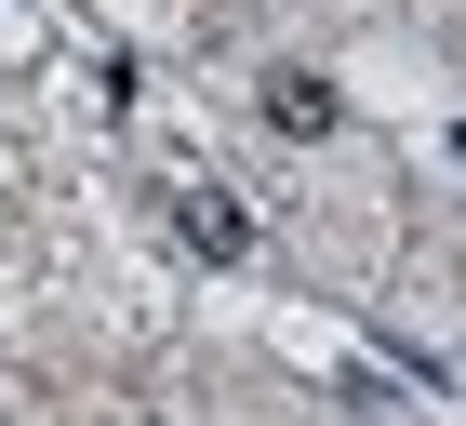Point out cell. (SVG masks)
<instances>
[{
  "mask_svg": "<svg viewBox=\"0 0 466 426\" xmlns=\"http://www.w3.org/2000/svg\"><path fill=\"white\" fill-rule=\"evenodd\" d=\"M160 213H174V240L200 253V267H253V213L227 200V187H200V174H187V187H160Z\"/></svg>",
  "mask_w": 466,
  "mask_h": 426,
  "instance_id": "cell-1",
  "label": "cell"
},
{
  "mask_svg": "<svg viewBox=\"0 0 466 426\" xmlns=\"http://www.w3.org/2000/svg\"><path fill=\"white\" fill-rule=\"evenodd\" d=\"M333 120H347V94H333L320 67H267V134H293V147H320Z\"/></svg>",
  "mask_w": 466,
  "mask_h": 426,
  "instance_id": "cell-2",
  "label": "cell"
}]
</instances>
